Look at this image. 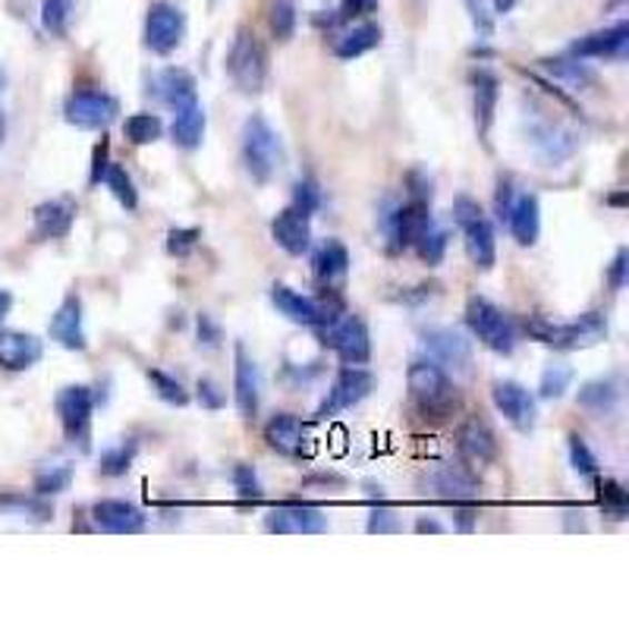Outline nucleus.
<instances>
[{
    "label": "nucleus",
    "mask_w": 629,
    "mask_h": 629,
    "mask_svg": "<svg viewBox=\"0 0 629 629\" xmlns=\"http://www.w3.org/2000/svg\"><path fill=\"white\" fill-rule=\"evenodd\" d=\"M526 331L557 350H582V347H595L608 337V321L601 312L579 314L576 321H551L545 314H529Z\"/></svg>",
    "instance_id": "1"
},
{
    "label": "nucleus",
    "mask_w": 629,
    "mask_h": 629,
    "mask_svg": "<svg viewBox=\"0 0 629 629\" xmlns=\"http://www.w3.org/2000/svg\"><path fill=\"white\" fill-rule=\"evenodd\" d=\"M242 164L256 183H271V177L283 164V146H280L278 130L261 113H252L242 123Z\"/></svg>",
    "instance_id": "2"
},
{
    "label": "nucleus",
    "mask_w": 629,
    "mask_h": 629,
    "mask_svg": "<svg viewBox=\"0 0 629 629\" xmlns=\"http://www.w3.org/2000/svg\"><path fill=\"white\" fill-rule=\"evenodd\" d=\"M409 393L416 400V407L422 409L431 419H447L453 409L460 407V397L453 390V381L447 378V371L438 362H412L409 366Z\"/></svg>",
    "instance_id": "3"
},
{
    "label": "nucleus",
    "mask_w": 629,
    "mask_h": 629,
    "mask_svg": "<svg viewBox=\"0 0 629 629\" xmlns=\"http://www.w3.org/2000/svg\"><path fill=\"white\" fill-rule=\"evenodd\" d=\"M453 221L463 233L466 256L472 259V264L481 271H491L498 261V240H495V223L485 214V208L476 199L460 196L453 202Z\"/></svg>",
    "instance_id": "4"
},
{
    "label": "nucleus",
    "mask_w": 629,
    "mask_h": 629,
    "mask_svg": "<svg viewBox=\"0 0 629 629\" xmlns=\"http://www.w3.org/2000/svg\"><path fill=\"white\" fill-rule=\"evenodd\" d=\"M227 73L233 79V86L246 94H259L268 82V51L261 44L256 32L240 29L233 44H230V54H227Z\"/></svg>",
    "instance_id": "5"
},
{
    "label": "nucleus",
    "mask_w": 629,
    "mask_h": 629,
    "mask_svg": "<svg viewBox=\"0 0 629 629\" xmlns=\"http://www.w3.org/2000/svg\"><path fill=\"white\" fill-rule=\"evenodd\" d=\"M318 337H321V343L331 347L347 366H366L371 359L369 328H366V321L356 318V314H333L331 321H325V325L318 328Z\"/></svg>",
    "instance_id": "6"
},
{
    "label": "nucleus",
    "mask_w": 629,
    "mask_h": 629,
    "mask_svg": "<svg viewBox=\"0 0 629 629\" xmlns=\"http://www.w3.org/2000/svg\"><path fill=\"white\" fill-rule=\"evenodd\" d=\"M466 325L472 328V333L479 337L488 350L500 352V356H510L513 347H517V328H513V321H510V318L503 314V309H498L491 299H469V306H466Z\"/></svg>",
    "instance_id": "7"
},
{
    "label": "nucleus",
    "mask_w": 629,
    "mask_h": 629,
    "mask_svg": "<svg viewBox=\"0 0 629 629\" xmlns=\"http://www.w3.org/2000/svg\"><path fill=\"white\" fill-rule=\"evenodd\" d=\"M92 412L94 397L86 385H70L57 393V416H60L63 435L79 450H89V441H92Z\"/></svg>",
    "instance_id": "8"
},
{
    "label": "nucleus",
    "mask_w": 629,
    "mask_h": 629,
    "mask_svg": "<svg viewBox=\"0 0 629 629\" xmlns=\"http://www.w3.org/2000/svg\"><path fill=\"white\" fill-rule=\"evenodd\" d=\"M375 390V375L362 366H343L333 378L331 390L325 397V403L318 407V419H328V416H340L347 409L359 407L366 397Z\"/></svg>",
    "instance_id": "9"
},
{
    "label": "nucleus",
    "mask_w": 629,
    "mask_h": 629,
    "mask_svg": "<svg viewBox=\"0 0 629 629\" xmlns=\"http://www.w3.org/2000/svg\"><path fill=\"white\" fill-rule=\"evenodd\" d=\"M117 113H120L117 98L101 89H79L63 104V117L82 130H104L117 120Z\"/></svg>",
    "instance_id": "10"
},
{
    "label": "nucleus",
    "mask_w": 629,
    "mask_h": 629,
    "mask_svg": "<svg viewBox=\"0 0 629 629\" xmlns=\"http://www.w3.org/2000/svg\"><path fill=\"white\" fill-rule=\"evenodd\" d=\"M186 36L183 10L170 0H154L146 13V44L154 54H173Z\"/></svg>",
    "instance_id": "11"
},
{
    "label": "nucleus",
    "mask_w": 629,
    "mask_h": 629,
    "mask_svg": "<svg viewBox=\"0 0 629 629\" xmlns=\"http://www.w3.org/2000/svg\"><path fill=\"white\" fill-rule=\"evenodd\" d=\"M264 529L274 536H318V532H328V517L312 503L287 500L268 510Z\"/></svg>",
    "instance_id": "12"
},
{
    "label": "nucleus",
    "mask_w": 629,
    "mask_h": 629,
    "mask_svg": "<svg viewBox=\"0 0 629 629\" xmlns=\"http://www.w3.org/2000/svg\"><path fill=\"white\" fill-rule=\"evenodd\" d=\"M271 302L278 306L280 314H287L297 325H309V328H321L325 321H331L333 314H340V306H333L328 299L302 297L297 290L283 287V283L271 287Z\"/></svg>",
    "instance_id": "13"
},
{
    "label": "nucleus",
    "mask_w": 629,
    "mask_h": 629,
    "mask_svg": "<svg viewBox=\"0 0 629 629\" xmlns=\"http://www.w3.org/2000/svg\"><path fill=\"white\" fill-rule=\"evenodd\" d=\"M92 522L94 529L111 532V536H139V532H146L149 517L130 500L104 498L92 503Z\"/></svg>",
    "instance_id": "14"
},
{
    "label": "nucleus",
    "mask_w": 629,
    "mask_h": 629,
    "mask_svg": "<svg viewBox=\"0 0 629 629\" xmlns=\"http://www.w3.org/2000/svg\"><path fill=\"white\" fill-rule=\"evenodd\" d=\"M491 400H495L500 416L517 428V431H532V428H536V397L522 388V385H517V381H498V385L491 388Z\"/></svg>",
    "instance_id": "15"
},
{
    "label": "nucleus",
    "mask_w": 629,
    "mask_h": 629,
    "mask_svg": "<svg viewBox=\"0 0 629 629\" xmlns=\"http://www.w3.org/2000/svg\"><path fill=\"white\" fill-rule=\"evenodd\" d=\"M422 337H426V347L435 356V362H441L445 369L457 371V375L472 371V347L463 333L453 328H428Z\"/></svg>",
    "instance_id": "16"
},
{
    "label": "nucleus",
    "mask_w": 629,
    "mask_h": 629,
    "mask_svg": "<svg viewBox=\"0 0 629 629\" xmlns=\"http://www.w3.org/2000/svg\"><path fill=\"white\" fill-rule=\"evenodd\" d=\"M233 359H237V366H233V400H237L242 419H256L261 403V371L242 343H237Z\"/></svg>",
    "instance_id": "17"
},
{
    "label": "nucleus",
    "mask_w": 629,
    "mask_h": 629,
    "mask_svg": "<svg viewBox=\"0 0 629 629\" xmlns=\"http://www.w3.org/2000/svg\"><path fill=\"white\" fill-rule=\"evenodd\" d=\"M264 441L271 450H278L280 457H290V460H299L309 453V435H306V426L302 419L290 416V412H278L268 419L264 426Z\"/></svg>",
    "instance_id": "18"
},
{
    "label": "nucleus",
    "mask_w": 629,
    "mask_h": 629,
    "mask_svg": "<svg viewBox=\"0 0 629 629\" xmlns=\"http://www.w3.org/2000/svg\"><path fill=\"white\" fill-rule=\"evenodd\" d=\"M428 223H431V214H428L426 199H409L407 204H400V208L390 214V246H393V249H412Z\"/></svg>",
    "instance_id": "19"
},
{
    "label": "nucleus",
    "mask_w": 629,
    "mask_h": 629,
    "mask_svg": "<svg viewBox=\"0 0 629 629\" xmlns=\"http://www.w3.org/2000/svg\"><path fill=\"white\" fill-rule=\"evenodd\" d=\"M44 347L36 333L26 331H0V369L3 371H26L36 362H41Z\"/></svg>",
    "instance_id": "20"
},
{
    "label": "nucleus",
    "mask_w": 629,
    "mask_h": 629,
    "mask_svg": "<svg viewBox=\"0 0 629 629\" xmlns=\"http://www.w3.org/2000/svg\"><path fill=\"white\" fill-rule=\"evenodd\" d=\"M629 48V26L627 22H617L611 29H601L592 36L579 38L573 51L576 57H595V60H623Z\"/></svg>",
    "instance_id": "21"
},
{
    "label": "nucleus",
    "mask_w": 629,
    "mask_h": 629,
    "mask_svg": "<svg viewBox=\"0 0 629 629\" xmlns=\"http://www.w3.org/2000/svg\"><path fill=\"white\" fill-rule=\"evenodd\" d=\"M51 337H54L63 350L82 352L89 347V340H86V325H82V302H79V297L70 293V297L60 302V309H57L54 318H51Z\"/></svg>",
    "instance_id": "22"
},
{
    "label": "nucleus",
    "mask_w": 629,
    "mask_h": 629,
    "mask_svg": "<svg viewBox=\"0 0 629 629\" xmlns=\"http://www.w3.org/2000/svg\"><path fill=\"white\" fill-rule=\"evenodd\" d=\"M271 237H274V242H278L283 252H290V256L309 252V246H312V223H309V214H302L299 208L280 211L274 223H271Z\"/></svg>",
    "instance_id": "23"
},
{
    "label": "nucleus",
    "mask_w": 629,
    "mask_h": 629,
    "mask_svg": "<svg viewBox=\"0 0 629 629\" xmlns=\"http://www.w3.org/2000/svg\"><path fill=\"white\" fill-rule=\"evenodd\" d=\"M32 221H36V233L41 240H63L76 223V202L73 199L41 202L32 211Z\"/></svg>",
    "instance_id": "24"
},
{
    "label": "nucleus",
    "mask_w": 629,
    "mask_h": 629,
    "mask_svg": "<svg viewBox=\"0 0 629 629\" xmlns=\"http://www.w3.org/2000/svg\"><path fill=\"white\" fill-rule=\"evenodd\" d=\"M312 271H314V280L321 283V287H340L347 274H350V252H347V246L340 240H325L318 246V252H314L312 259Z\"/></svg>",
    "instance_id": "25"
},
{
    "label": "nucleus",
    "mask_w": 629,
    "mask_h": 629,
    "mask_svg": "<svg viewBox=\"0 0 629 629\" xmlns=\"http://www.w3.org/2000/svg\"><path fill=\"white\" fill-rule=\"evenodd\" d=\"M457 441H460V453L469 463L485 466L498 457V438H495V431L488 428L485 419H466L460 426Z\"/></svg>",
    "instance_id": "26"
},
{
    "label": "nucleus",
    "mask_w": 629,
    "mask_h": 629,
    "mask_svg": "<svg viewBox=\"0 0 629 629\" xmlns=\"http://www.w3.org/2000/svg\"><path fill=\"white\" fill-rule=\"evenodd\" d=\"M151 86H154V94L164 101L167 108H173V111H180L186 104H192V101H199L196 98V79L192 73H186L180 67H167L161 73L151 79Z\"/></svg>",
    "instance_id": "27"
},
{
    "label": "nucleus",
    "mask_w": 629,
    "mask_h": 629,
    "mask_svg": "<svg viewBox=\"0 0 629 629\" xmlns=\"http://www.w3.org/2000/svg\"><path fill=\"white\" fill-rule=\"evenodd\" d=\"M431 488H435L438 498L457 500V503L472 500L479 495V481H476V476L466 472L463 466H453V463H447L431 472Z\"/></svg>",
    "instance_id": "28"
},
{
    "label": "nucleus",
    "mask_w": 629,
    "mask_h": 629,
    "mask_svg": "<svg viewBox=\"0 0 629 629\" xmlns=\"http://www.w3.org/2000/svg\"><path fill=\"white\" fill-rule=\"evenodd\" d=\"M472 98H476V123H479L481 142H488V132H491V123H495L500 98L498 76L488 73V70H476L472 73Z\"/></svg>",
    "instance_id": "29"
},
{
    "label": "nucleus",
    "mask_w": 629,
    "mask_h": 629,
    "mask_svg": "<svg viewBox=\"0 0 629 629\" xmlns=\"http://www.w3.org/2000/svg\"><path fill=\"white\" fill-rule=\"evenodd\" d=\"M620 397H623V385H620V378L617 375H608V378H595L589 385H582L579 393H576V400H579V407L589 409L595 416H608L617 409L620 403Z\"/></svg>",
    "instance_id": "30"
},
{
    "label": "nucleus",
    "mask_w": 629,
    "mask_h": 629,
    "mask_svg": "<svg viewBox=\"0 0 629 629\" xmlns=\"http://www.w3.org/2000/svg\"><path fill=\"white\" fill-rule=\"evenodd\" d=\"M507 223H510V233L519 246H536L541 237V204L536 196H519L507 214Z\"/></svg>",
    "instance_id": "31"
},
{
    "label": "nucleus",
    "mask_w": 629,
    "mask_h": 629,
    "mask_svg": "<svg viewBox=\"0 0 629 629\" xmlns=\"http://www.w3.org/2000/svg\"><path fill=\"white\" fill-rule=\"evenodd\" d=\"M378 44H381V29L375 22H359L333 38V54L340 60H356V57L375 51Z\"/></svg>",
    "instance_id": "32"
},
{
    "label": "nucleus",
    "mask_w": 629,
    "mask_h": 629,
    "mask_svg": "<svg viewBox=\"0 0 629 629\" xmlns=\"http://www.w3.org/2000/svg\"><path fill=\"white\" fill-rule=\"evenodd\" d=\"M204 127H208V120H204L202 104L192 101V104H186V108L177 111L173 127H170V136H173V142H177L180 149H199L204 139Z\"/></svg>",
    "instance_id": "33"
},
{
    "label": "nucleus",
    "mask_w": 629,
    "mask_h": 629,
    "mask_svg": "<svg viewBox=\"0 0 629 629\" xmlns=\"http://www.w3.org/2000/svg\"><path fill=\"white\" fill-rule=\"evenodd\" d=\"M0 513L3 517L29 519V522H48V519L54 517V510L38 495H17V491L0 495Z\"/></svg>",
    "instance_id": "34"
},
{
    "label": "nucleus",
    "mask_w": 629,
    "mask_h": 629,
    "mask_svg": "<svg viewBox=\"0 0 629 629\" xmlns=\"http://www.w3.org/2000/svg\"><path fill=\"white\" fill-rule=\"evenodd\" d=\"M70 485H73V466L70 463H48L36 472L38 498H54V495H63Z\"/></svg>",
    "instance_id": "35"
},
{
    "label": "nucleus",
    "mask_w": 629,
    "mask_h": 629,
    "mask_svg": "<svg viewBox=\"0 0 629 629\" xmlns=\"http://www.w3.org/2000/svg\"><path fill=\"white\" fill-rule=\"evenodd\" d=\"M161 132H164V123H161L158 113H132L123 123V136L130 139L132 146H151V142L161 139Z\"/></svg>",
    "instance_id": "36"
},
{
    "label": "nucleus",
    "mask_w": 629,
    "mask_h": 629,
    "mask_svg": "<svg viewBox=\"0 0 629 629\" xmlns=\"http://www.w3.org/2000/svg\"><path fill=\"white\" fill-rule=\"evenodd\" d=\"M595 488H598V507H601V513H605V517L627 519L629 495H627V488H623L620 481L598 479V481H595Z\"/></svg>",
    "instance_id": "37"
},
{
    "label": "nucleus",
    "mask_w": 629,
    "mask_h": 629,
    "mask_svg": "<svg viewBox=\"0 0 629 629\" xmlns=\"http://www.w3.org/2000/svg\"><path fill=\"white\" fill-rule=\"evenodd\" d=\"M132 460H136V441H123V445H113V447H104L101 450V457H98V472L101 476H111V479H120V476H127L132 469Z\"/></svg>",
    "instance_id": "38"
},
{
    "label": "nucleus",
    "mask_w": 629,
    "mask_h": 629,
    "mask_svg": "<svg viewBox=\"0 0 629 629\" xmlns=\"http://www.w3.org/2000/svg\"><path fill=\"white\" fill-rule=\"evenodd\" d=\"M576 371L573 366H567V362H551L548 369L541 371V381H538V393L545 397V400H560L570 385H573Z\"/></svg>",
    "instance_id": "39"
},
{
    "label": "nucleus",
    "mask_w": 629,
    "mask_h": 629,
    "mask_svg": "<svg viewBox=\"0 0 629 629\" xmlns=\"http://www.w3.org/2000/svg\"><path fill=\"white\" fill-rule=\"evenodd\" d=\"M101 183L111 189L113 199L123 204L127 211H136V204H139V192H136V186H132V177L127 173V170H123V167L108 164L104 177H101Z\"/></svg>",
    "instance_id": "40"
},
{
    "label": "nucleus",
    "mask_w": 629,
    "mask_h": 629,
    "mask_svg": "<svg viewBox=\"0 0 629 629\" xmlns=\"http://www.w3.org/2000/svg\"><path fill=\"white\" fill-rule=\"evenodd\" d=\"M70 19H73V0H44V3H41V26H44L51 36H67Z\"/></svg>",
    "instance_id": "41"
},
{
    "label": "nucleus",
    "mask_w": 629,
    "mask_h": 629,
    "mask_svg": "<svg viewBox=\"0 0 629 629\" xmlns=\"http://www.w3.org/2000/svg\"><path fill=\"white\" fill-rule=\"evenodd\" d=\"M412 249L419 252V259L426 261V264H441V259H445L447 252V230H441L438 223L431 221L426 230H422V237L416 240Z\"/></svg>",
    "instance_id": "42"
},
{
    "label": "nucleus",
    "mask_w": 629,
    "mask_h": 629,
    "mask_svg": "<svg viewBox=\"0 0 629 629\" xmlns=\"http://www.w3.org/2000/svg\"><path fill=\"white\" fill-rule=\"evenodd\" d=\"M146 375H149L151 390H154L164 403H170V407H186V403H189V393H186L183 385H180L173 375H167V371L161 369H149Z\"/></svg>",
    "instance_id": "43"
},
{
    "label": "nucleus",
    "mask_w": 629,
    "mask_h": 629,
    "mask_svg": "<svg viewBox=\"0 0 629 629\" xmlns=\"http://www.w3.org/2000/svg\"><path fill=\"white\" fill-rule=\"evenodd\" d=\"M271 32L278 41H290L297 32V3L293 0H274L271 3Z\"/></svg>",
    "instance_id": "44"
},
{
    "label": "nucleus",
    "mask_w": 629,
    "mask_h": 629,
    "mask_svg": "<svg viewBox=\"0 0 629 629\" xmlns=\"http://www.w3.org/2000/svg\"><path fill=\"white\" fill-rule=\"evenodd\" d=\"M233 488H237L240 500H249V503H256V500L264 498V488H261L259 472H256V466H249V463L233 466Z\"/></svg>",
    "instance_id": "45"
},
{
    "label": "nucleus",
    "mask_w": 629,
    "mask_h": 629,
    "mask_svg": "<svg viewBox=\"0 0 629 629\" xmlns=\"http://www.w3.org/2000/svg\"><path fill=\"white\" fill-rule=\"evenodd\" d=\"M567 447H570V463H573L579 476H598V460H595V453L579 435H570Z\"/></svg>",
    "instance_id": "46"
},
{
    "label": "nucleus",
    "mask_w": 629,
    "mask_h": 629,
    "mask_svg": "<svg viewBox=\"0 0 629 629\" xmlns=\"http://www.w3.org/2000/svg\"><path fill=\"white\" fill-rule=\"evenodd\" d=\"M202 240V230H196V227H177V230H170L167 233V252L170 256H189L196 246Z\"/></svg>",
    "instance_id": "47"
},
{
    "label": "nucleus",
    "mask_w": 629,
    "mask_h": 629,
    "mask_svg": "<svg viewBox=\"0 0 629 629\" xmlns=\"http://www.w3.org/2000/svg\"><path fill=\"white\" fill-rule=\"evenodd\" d=\"M293 208H299V211L309 214V218L321 208V189H318L314 180H299V183L293 186Z\"/></svg>",
    "instance_id": "48"
},
{
    "label": "nucleus",
    "mask_w": 629,
    "mask_h": 629,
    "mask_svg": "<svg viewBox=\"0 0 629 629\" xmlns=\"http://www.w3.org/2000/svg\"><path fill=\"white\" fill-rule=\"evenodd\" d=\"M366 529H369L371 536H390V532H400V517H397V510H390V507H371Z\"/></svg>",
    "instance_id": "49"
},
{
    "label": "nucleus",
    "mask_w": 629,
    "mask_h": 629,
    "mask_svg": "<svg viewBox=\"0 0 629 629\" xmlns=\"http://www.w3.org/2000/svg\"><path fill=\"white\" fill-rule=\"evenodd\" d=\"M545 67L555 76H560V79L573 82V86H579V82H592V73H589L582 63H573V60H545Z\"/></svg>",
    "instance_id": "50"
},
{
    "label": "nucleus",
    "mask_w": 629,
    "mask_h": 629,
    "mask_svg": "<svg viewBox=\"0 0 629 629\" xmlns=\"http://www.w3.org/2000/svg\"><path fill=\"white\" fill-rule=\"evenodd\" d=\"M223 390L218 381H211V378H199V403H202L204 409H223Z\"/></svg>",
    "instance_id": "51"
},
{
    "label": "nucleus",
    "mask_w": 629,
    "mask_h": 629,
    "mask_svg": "<svg viewBox=\"0 0 629 629\" xmlns=\"http://www.w3.org/2000/svg\"><path fill=\"white\" fill-rule=\"evenodd\" d=\"M108 164H111V142H108V139H101L92 151V173H89V183L92 186L101 183V177H104Z\"/></svg>",
    "instance_id": "52"
},
{
    "label": "nucleus",
    "mask_w": 629,
    "mask_h": 629,
    "mask_svg": "<svg viewBox=\"0 0 629 629\" xmlns=\"http://www.w3.org/2000/svg\"><path fill=\"white\" fill-rule=\"evenodd\" d=\"M608 280H611L613 290H623L629 280V252L627 249H617V256L611 261V271H608Z\"/></svg>",
    "instance_id": "53"
},
{
    "label": "nucleus",
    "mask_w": 629,
    "mask_h": 629,
    "mask_svg": "<svg viewBox=\"0 0 629 629\" xmlns=\"http://www.w3.org/2000/svg\"><path fill=\"white\" fill-rule=\"evenodd\" d=\"M381 0H340V17L343 19H362L378 10Z\"/></svg>",
    "instance_id": "54"
},
{
    "label": "nucleus",
    "mask_w": 629,
    "mask_h": 629,
    "mask_svg": "<svg viewBox=\"0 0 629 629\" xmlns=\"http://www.w3.org/2000/svg\"><path fill=\"white\" fill-rule=\"evenodd\" d=\"M466 3V10H469V19H472V26H476V29H479V36H491V29H495V26H491V17H488V13H485V7H481V0H463Z\"/></svg>",
    "instance_id": "55"
},
{
    "label": "nucleus",
    "mask_w": 629,
    "mask_h": 629,
    "mask_svg": "<svg viewBox=\"0 0 629 629\" xmlns=\"http://www.w3.org/2000/svg\"><path fill=\"white\" fill-rule=\"evenodd\" d=\"M221 340V328H218L208 314H199V343H204V347H218Z\"/></svg>",
    "instance_id": "56"
},
{
    "label": "nucleus",
    "mask_w": 629,
    "mask_h": 629,
    "mask_svg": "<svg viewBox=\"0 0 629 629\" xmlns=\"http://www.w3.org/2000/svg\"><path fill=\"white\" fill-rule=\"evenodd\" d=\"M513 202H517V199H513V186L500 183L498 186V218H500V221H503V218L510 214Z\"/></svg>",
    "instance_id": "57"
},
{
    "label": "nucleus",
    "mask_w": 629,
    "mask_h": 629,
    "mask_svg": "<svg viewBox=\"0 0 629 629\" xmlns=\"http://www.w3.org/2000/svg\"><path fill=\"white\" fill-rule=\"evenodd\" d=\"M457 526H460V532H472V529H476V510L463 507V510L457 513Z\"/></svg>",
    "instance_id": "58"
},
{
    "label": "nucleus",
    "mask_w": 629,
    "mask_h": 629,
    "mask_svg": "<svg viewBox=\"0 0 629 629\" xmlns=\"http://www.w3.org/2000/svg\"><path fill=\"white\" fill-rule=\"evenodd\" d=\"M416 532H435V536H438V532H445V526H441L438 519H419V522H416Z\"/></svg>",
    "instance_id": "59"
},
{
    "label": "nucleus",
    "mask_w": 629,
    "mask_h": 629,
    "mask_svg": "<svg viewBox=\"0 0 629 629\" xmlns=\"http://www.w3.org/2000/svg\"><path fill=\"white\" fill-rule=\"evenodd\" d=\"M10 309H13V293H10V290H0V321L10 314Z\"/></svg>",
    "instance_id": "60"
},
{
    "label": "nucleus",
    "mask_w": 629,
    "mask_h": 629,
    "mask_svg": "<svg viewBox=\"0 0 629 629\" xmlns=\"http://www.w3.org/2000/svg\"><path fill=\"white\" fill-rule=\"evenodd\" d=\"M3 92H7V70L0 63V132H3Z\"/></svg>",
    "instance_id": "61"
},
{
    "label": "nucleus",
    "mask_w": 629,
    "mask_h": 629,
    "mask_svg": "<svg viewBox=\"0 0 629 629\" xmlns=\"http://www.w3.org/2000/svg\"><path fill=\"white\" fill-rule=\"evenodd\" d=\"M517 7V0H495V13H510Z\"/></svg>",
    "instance_id": "62"
},
{
    "label": "nucleus",
    "mask_w": 629,
    "mask_h": 629,
    "mask_svg": "<svg viewBox=\"0 0 629 629\" xmlns=\"http://www.w3.org/2000/svg\"><path fill=\"white\" fill-rule=\"evenodd\" d=\"M627 202V192H620V196H613L611 199V204H623Z\"/></svg>",
    "instance_id": "63"
}]
</instances>
